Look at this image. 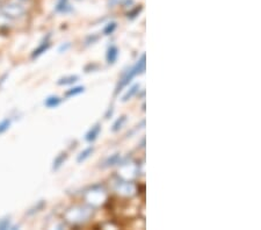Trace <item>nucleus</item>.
Segmentation results:
<instances>
[{
    "label": "nucleus",
    "instance_id": "nucleus-1",
    "mask_svg": "<svg viewBox=\"0 0 261 230\" xmlns=\"http://www.w3.org/2000/svg\"><path fill=\"white\" fill-rule=\"evenodd\" d=\"M0 11L7 15L8 18L14 20L24 15V13H26V6H24L23 0H6L0 6Z\"/></svg>",
    "mask_w": 261,
    "mask_h": 230
},
{
    "label": "nucleus",
    "instance_id": "nucleus-2",
    "mask_svg": "<svg viewBox=\"0 0 261 230\" xmlns=\"http://www.w3.org/2000/svg\"><path fill=\"white\" fill-rule=\"evenodd\" d=\"M145 71V54H143L141 56L140 61H138L136 64H135L132 69H129L127 72H125L122 78L120 79V83H119V86H117L116 92H120L122 89H123L124 86H127L128 84L133 81V79L137 76V74L143 73Z\"/></svg>",
    "mask_w": 261,
    "mask_h": 230
},
{
    "label": "nucleus",
    "instance_id": "nucleus-3",
    "mask_svg": "<svg viewBox=\"0 0 261 230\" xmlns=\"http://www.w3.org/2000/svg\"><path fill=\"white\" fill-rule=\"evenodd\" d=\"M12 21L13 20L8 18L7 15H5L2 11H0V33L10 31V28L12 26Z\"/></svg>",
    "mask_w": 261,
    "mask_h": 230
},
{
    "label": "nucleus",
    "instance_id": "nucleus-4",
    "mask_svg": "<svg viewBox=\"0 0 261 230\" xmlns=\"http://www.w3.org/2000/svg\"><path fill=\"white\" fill-rule=\"evenodd\" d=\"M117 56H119V49H117V47H115V45H111V47L108 48L107 54H106L108 64H114L117 60Z\"/></svg>",
    "mask_w": 261,
    "mask_h": 230
},
{
    "label": "nucleus",
    "instance_id": "nucleus-5",
    "mask_svg": "<svg viewBox=\"0 0 261 230\" xmlns=\"http://www.w3.org/2000/svg\"><path fill=\"white\" fill-rule=\"evenodd\" d=\"M100 131H101V125H100V123H96L94 127H92L91 129H90V132H88L87 134H86V141L87 142H93V141H95L96 139H98V136H99V134H100Z\"/></svg>",
    "mask_w": 261,
    "mask_h": 230
},
{
    "label": "nucleus",
    "instance_id": "nucleus-6",
    "mask_svg": "<svg viewBox=\"0 0 261 230\" xmlns=\"http://www.w3.org/2000/svg\"><path fill=\"white\" fill-rule=\"evenodd\" d=\"M56 11L61 12V13H67V12L72 11V8H71L70 4L67 0H60L56 6Z\"/></svg>",
    "mask_w": 261,
    "mask_h": 230
},
{
    "label": "nucleus",
    "instance_id": "nucleus-7",
    "mask_svg": "<svg viewBox=\"0 0 261 230\" xmlns=\"http://www.w3.org/2000/svg\"><path fill=\"white\" fill-rule=\"evenodd\" d=\"M62 103V99L58 98V97H55V95H51V97H49L45 99L44 105L47 106L48 108H55L57 106H60V104Z\"/></svg>",
    "mask_w": 261,
    "mask_h": 230
},
{
    "label": "nucleus",
    "instance_id": "nucleus-8",
    "mask_svg": "<svg viewBox=\"0 0 261 230\" xmlns=\"http://www.w3.org/2000/svg\"><path fill=\"white\" fill-rule=\"evenodd\" d=\"M67 158V154L66 152H62V154H60L58 155V156L55 158V161H54V166H53V169L54 170H58L60 169V167L64 164V162H65V160Z\"/></svg>",
    "mask_w": 261,
    "mask_h": 230
},
{
    "label": "nucleus",
    "instance_id": "nucleus-9",
    "mask_svg": "<svg viewBox=\"0 0 261 230\" xmlns=\"http://www.w3.org/2000/svg\"><path fill=\"white\" fill-rule=\"evenodd\" d=\"M49 48H50V43H49V42H44V43H42L39 48L34 50V53H33L32 57H33V58H35V57H39V56H41L42 54L47 52V50H48Z\"/></svg>",
    "mask_w": 261,
    "mask_h": 230
},
{
    "label": "nucleus",
    "instance_id": "nucleus-10",
    "mask_svg": "<svg viewBox=\"0 0 261 230\" xmlns=\"http://www.w3.org/2000/svg\"><path fill=\"white\" fill-rule=\"evenodd\" d=\"M79 77L78 76H67L64 78H61L60 81L57 82L58 85H71V84H74L75 82H78Z\"/></svg>",
    "mask_w": 261,
    "mask_h": 230
},
{
    "label": "nucleus",
    "instance_id": "nucleus-11",
    "mask_svg": "<svg viewBox=\"0 0 261 230\" xmlns=\"http://www.w3.org/2000/svg\"><path fill=\"white\" fill-rule=\"evenodd\" d=\"M93 151H94L93 146H90V148L85 149V150H84V151H82L81 155H79V156H78L77 162H78V163H82V162H84L85 160H87V158L91 156L92 152H93Z\"/></svg>",
    "mask_w": 261,
    "mask_h": 230
},
{
    "label": "nucleus",
    "instance_id": "nucleus-12",
    "mask_svg": "<svg viewBox=\"0 0 261 230\" xmlns=\"http://www.w3.org/2000/svg\"><path fill=\"white\" fill-rule=\"evenodd\" d=\"M85 91V87L84 86H77V87H73V89H70L69 91L65 93V97H74V95H78L83 93V92Z\"/></svg>",
    "mask_w": 261,
    "mask_h": 230
},
{
    "label": "nucleus",
    "instance_id": "nucleus-13",
    "mask_svg": "<svg viewBox=\"0 0 261 230\" xmlns=\"http://www.w3.org/2000/svg\"><path fill=\"white\" fill-rule=\"evenodd\" d=\"M138 90H140V85H138V84H136V85H134V86L132 87V89H130V90H129V92H128V93L124 95V97H123V99H122V100H123V101H128V100H129V99H132V98L134 97V95L137 93V92H138Z\"/></svg>",
    "mask_w": 261,
    "mask_h": 230
},
{
    "label": "nucleus",
    "instance_id": "nucleus-14",
    "mask_svg": "<svg viewBox=\"0 0 261 230\" xmlns=\"http://www.w3.org/2000/svg\"><path fill=\"white\" fill-rule=\"evenodd\" d=\"M11 123H12L11 119H5L0 122V135L8 131V128L11 127Z\"/></svg>",
    "mask_w": 261,
    "mask_h": 230
},
{
    "label": "nucleus",
    "instance_id": "nucleus-15",
    "mask_svg": "<svg viewBox=\"0 0 261 230\" xmlns=\"http://www.w3.org/2000/svg\"><path fill=\"white\" fill-rule=\"evenodd\" d=\"M125 120H127V118H125V116H121L120 119H117L116 122L114 123V125H113V132L120 131V129L122 128V125H123V123L125 122Z\"/></svg>",
    "mask_w": 261,
    "mask_h": 230
},
{
    "label": "nucleus",
    "instance_id": "nucleus-16",
    "mask_svg": "<svg viewBox=\"0 0 261 230\" xmlns=\"http://www.w3.org/2000/svg\"><path fill=\"white\" fill-rule=\"evenodd\" d=\"M115 29H116V22H111V23H108L107 26L105 27V29H103L105 35H111V34H113V33H114Z\"/></svg>",
    "mask_w": 261,
    "mask_h": 230
},
{
    "label": "nucleus",
    "instance_id": "nucleus-17",
    "mask_svg": "<svg viewBox=\"0 0 261 230\" xmlns=\"http://www.w3.org/2000/svg\"><path fill=\"white\" fill-rule=\"evenodd\" d=\"M11 227V221L10 219H3L0 220V229L4 230V229H8Z\"/></svg>",
    "mask_w": 261,
    "mask_h": 230
},
{
    "label": "nucleus",
    "instance_id": "nucleus-18",
    "mask_svg": "<svg viewBox=\"0 0 261 230\" xmlns=\"http://www.w3.org/2000/svg\"><path fill=\"white\" fill-rule=\"evenodd\" d=\"M117 161H119V155L116 154L112 158H109L108 162H107V165H114Z\"/></svg>",
    "mask_w": 261,
    "mask_h": 230
}]
</instances>
